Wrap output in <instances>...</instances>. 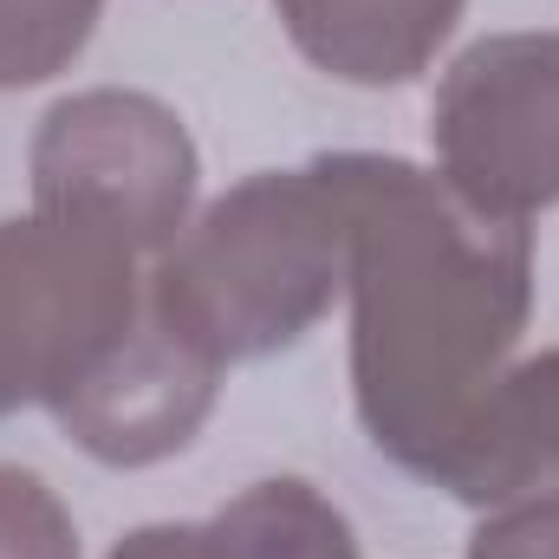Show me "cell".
Segmentation results:
<instances>
[{
	"instance_id": "obj_4",
	"label": "cell",
	"mask_w": 559,
	"mask_h": 559,
	"mask_svg": "<svg viewBox=\"0 0 559 559\" xmlns=\"http://www.w3.org/2000/svg\"><path fill=\"white\" fill-rule=\"evenodd\" d=\"M138 254L59 215L0 222V417L52 404L143 312Z\"/></svg>"
},
{
	"instance_id": "obj_9",
	"label": "cell",
	"mask_w": 559,
	"mask_h": 559,
	"mask_svg": "<svg viewBox=\"0 0 559 559\" xmlns=\"http://www.w3.org/2000/svg\"><path fill=\"white\" fill-rule=\"evenodd\" d=\"M209 521L235 559H358V534L338 514V501H325L299 475H274V481L241 488Z\"/></svg>"
},
{
	"instance_id": "obj_8",
	"label": "cell",
	"mask_w": 559,
	"mask_h": 559,
	"mask_svg": "<svg viewBox=\"0 0 559 559\" xmlns=\"http://www.w3.org/2000/svg\"><path fill=\"white\" fill-rule=\"evenodd\" d=\"M286 39L338 85H411L449 46L462 0H274Z\"/></svg>"
},
{
	"instance_id": "obj_7",
	"label": "cell",
	"mask_w": 559,
	"mask_h": 559,
	"mask_svg": "<svg viewBox=\"0 0 559 559\" xmlns=\"http://www.w3.org/2000/svg\"><path fill=\"white\" fill-rule=\"evenodd\" d=\"M462 501L481 508L468 559H559V352L514 365Z\"/></svg>"
},
{
	"instance_id": "obj_3",
	"label": "cell",
	"mask_w": 559,
	"mask_h": 559,
	"mask_svg": "<svg viewBox=\"0 0 559 559\" xmlns=\"http://www.w3.org/2000/svg\"><path fill=\"white\" fill-rule=\"evenodd\" d=\"M33 209L124 241L138 261L163 254L195 209V143L182 118L124 85L59 98L33 131Z\"/></svg>"
},
{
	"instance_id": "obj_2",
	"label": "cell",
	"mask_w": 559,
	"mask_h": 559,
	"mask_svg": "<svg viewBox=\"0 0 559 559\" xmlns=\"http://www.w3.org/2000/svg\"><path fill=\"white\" fill-rule=\"evenodd\" d=\"M352 274V202L332 156L241 176L150 267V306L202 358L254 365L299 345Z\"/></svg>"
},
{
	"instance_id": "obj_5",
	"label": "cell",
	"mask_w": 559,
	"mask_h": 559,
	"mask_svg": "<svg viewBox=\"0 0 559 559\" xmlns=\"http://www.w3.org/2000/svg\"><path fill=\"white\" fill-rule=\"evenodd\" d=\"M436 176L501 222L559 202V33H488L436 85Z\"/></svg>"
},
{
	"instance_id": "obj_10",
	"label": "cell",
	"mask_w": 559,
	"mask_h": 559,
	"mask_svg": "<svg viewBox=\"0 0 559 559\" xmlns=\"http://www.w3.org/2000/svg\"><path fill=\"white\" fill-rule=\"evenodd\" d=\"M105 0H0V92L59 79L98 33Z\"/></svg>"
},
{
	"instance_id": "obj_1",
	"label": "cell",
	"mask_w": 559,
	"mask_h": 559,
	"mask_svg": "<svg viewBox=\"0 0 559 559\" xmlns=\"http://www.w3.org/2000/svg\"><path fill=\"white\" fill-rule=\"evenodd\" d=\"M352 202V397L365 436L468 495L534 319V228L481 215L436 169L338 150Z\"/></svg>"
},
{
	"instance_id": "obj_6",
	"label": "cell",
	"mask_w": 559,
	"mask_h": 559,
	"mask_svg": "<svg viewBox=\"0 0 559 559\" xmlns=\"http://www.w3.org/2000/svg\"><path fill=\"white\" fill-rule=\"evenodd\" d=\"M215 391H222V365L156 319L150 280H143V312L46 411L92 462L150 468L195 442V429L215 411Z\"/></svg>"
},
{
	"instance_id": "obj_12",
	"label": "cell",
	"mask_w": 559,
	"mask_h": 559,
	"mask_svg": "<svg viewBox=\"0 0 559 559\" xmlns=\"http://www.w3.org/2000/svg\"><path fill=\"white\" fill-rule=\"evenodd\" d=\"M105 559H235V554L215 534V521H150L138 534H124Z\"/></svg>"
},
{
	"instance_id": "obj_11",
	"label": "cell",
	"mask_w": 559,
	"mask_h": 559,
	"mask_svg": "<svg viewBox=\"0 0 559 559\" xmlns=\"http://www.w3.org/2000/svg\"><path fill=\"white\" fill-rule=\"evenodd\" d=\"M0 559H79L72 508L20 462H0Z\"/></svg>"
}]
</instances>
